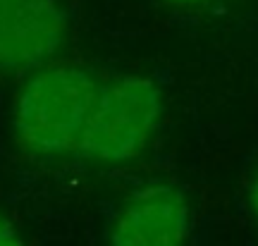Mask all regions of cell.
I'll use <instances>...</instances> for the list:
<instances>
[{
	"label": "cell",
	"instance_id": "5",
	"mask_svg": "<svg viewBox=\"0 0 258 246\" xmlns=\"http://www.w3.org/2000/svg\"><path fill=\"white\" fill-rule=\"evenodd\" d=\"M0 246H24L19 232L3 213H0Z\"/></svg>",
	"mask_w": 258,
	"mask_h": 246
},
{
	"label": "cell",
	"instance_id": "7",
	"mask_svg": "<svg viewBox=\"0 0 258 246\" xmlns=\"http://www.w3.org/2000/svg\"><path fill=\"white\" fill-rule=\"evenodd\" d=\"M170 5H196V3H206V0H163Z\"/></svg>",
	"mask_w": 258,
	"mask_h": 246
},
{
	"label": "cell",
	"instance_id": "2",
	"mask_svg": "<svg viewBox=\"0 0 258 246\" xmlns=\"http://www.w3.org/2000/svg\"><path fill=\"white\" fill-rule=\"evenodd\" d=\"M163 115V96L153 79L127 74L103 84L82 139L86 158L120 163L144 151Z\"/></svg>",
	"mask_w": 258,
	"mask_h": 246
},
{
	"label": "cell",
	"instance_id": "6",
	"mask_svg": "<svg viewBox=\"0 0 258 246\" xmlns=\"http://www.w3.org/2000/svg\"><path fill=\"white\" fill-rule=\"evenodd\" d=\"M251 208H253V215L258 218V177L253 179V187H251Z\"/></svg>",
	"mask_w": 258,
	"mask_h": 246
},
{
	"label": "cell",
	"instance_id": "4",
	"mask_svg": "<svg viewBox=\"0 0 258 246\" xmlns=\"http://www.w3.org/2000/svg\"><path fill=\"white\" fill-rule=\"evenodd\" d=\"M64 36L60 0H0V72H38L57 55Z\"/></svg>",
	"mask_w": 258,
	"mask_h": 246
},
{
	"label": "cell",
	"instance_id": "3",
	"mask_svg": "<svg viewBox=\"0 0 258 246\" xmlns=\"http://www.w3.org/2000/svg\"><path fill=\"white\" fill-rule=\"evenodd\" d=\"M191 232V206L177 184L151 182L115 210L105 246H182Z\"/></svg>",
	"mask_w": 258,
	"mask_h": 246
},
{
	"label": "cell",
	"instance_id": "1",
	"mask_svg": "<svg viewBox=\"0 0 258 246\" xmlns=\"http://www.w3.org/2000/svg\"><path fill=\"white\" fill-rule=\"evenodd\" d=\"M101 91L91 70L77 63L46 65L22 86L15 103V134L36 155L79 151Z\"/></svg>",
	"mask_w": 258,
	"mask_h": 246
}]
</instances>
